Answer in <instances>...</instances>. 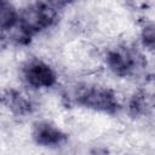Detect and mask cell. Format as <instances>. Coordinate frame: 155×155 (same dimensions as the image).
<instances>
[{
    "label": "cell",
    "instance_id": "6da1fadb",
    "mask_svg": "<svg viewBox=\"0 0 155 155\" xmlns=\"http://www.w3.org/2000/svg\"><path fill=\"white\" fill-rule=\"evenodd\" d=\"M61 4L36 1L27 5L19 11L18 36L19 42H28L34 34H38L51 27L58 18Z\"/></svg>",
    "mask_w": 155,
    "mask_h": 155
},
{
    "label": "cell",
    "instance_id": "7a4b0ae2",
    "mask_svg": "<svg viewBox=\"0 0 155 155\" xmlns=\"http://www.w3.org/2000/svg\"><path fill=\"white\" fill-rule=\"evenodd\" d=\"M79 105L102 113H116L120 108L115 92L108 87L102 86H86L79 90L75 96Z\"/></svg>",
    "mask_w": 155,
    "mask_h": 155
},
{
    "label": "cell",
    "instance_id": "3957f363",
    "mask_svg": "<svg viewBox=\"0 0 155 155\" xmlns=\"http://www.w3.org/2000/svg\"><path fill=\"white\" fill-rule=\"evenodd\" d=\"M105 64L115 75L126 78L134 73L137 57L134 52L126 46H114L105 52Z\"/></svg>",
    "mask_w": 155,
    "mask_h": 155
},
{
    "label": "cell",
    "instance_id": "277c9868",
    "mask_svg": "<svg viewBox=\"0 0 155 155\" xmlns=\"http://www.w3.org/2000/svg\"><path fill=\"white\" fill-rule=\"evenodd\" d=\"M22 73L25 82L34 88H48L57 81V75L51 65L40 59L28 61L24 64Z\"/></svg>",
    "mask_w": 155,
    "mask_h": 155
},
{
    "label": "cell",
    "instance_id": "5b68a950",
    "mask_svg": "<svg viewBox=\"0 0 155 155\" xmlns=\"http://www.w3.org/2000/svg\"><path fill=\"white\" fill-rule=\"evenodd\" d=\"M33 140L40 147L54 148L67 140V134L48 121H36L31 130Z\"/></svg>",
    "mask_w": 155,
    "mask_h": 155
},
{
    "label": "cell",
    "instance_id": "8992f818",
    "mask_svg": "<svg viewBox=\"0 0 155 155\" xmlns=\"http://www.w3.org/2000/svg\"><path fill=\"white\" fill-rule=\"evenodd\" d=\"M0 103L8 108L16 115H27L33 110L30 99L21 91L13 88L6 90L0 94Z\"/></svg>",
    "mask_w": 155,
    "mask_h": 155
},
{
    "label": "cell",
    "instance_id": "52a82bcc",
    "mask_svg": "<svg viewBox=\"0 0 155 155\" xmlns=\"http://www.w3.org/2000/svg\"><path fill=\"white\" fill-rule=\"evenodd\" d=\"M19 11L17 7L5 0H0V30L6 31L18 25Z\"/></svg>",
    "mask_w": 155,
    "mask_h": 155
},
{
    "label": "cell",
    "instance_id": "ba28073f",
    "mask_svg": "<svg viewBox=\"0 0 155 155\" xmlns=\"http://www.w3.org/2000/svg\"><path fill=\"white\" fill-rule=\"evenodd\" d=\"M151 108V97L147 91H138L128 101V114L133 117L144 116Z\"/></svg>",
    "mask_w": 155,
    "mask_h": 155
},
{
    "label": "cell",
    "instance_id": "9c48e42d",
    "mask_svg": "<svg viewBox=\"0 0 155 155\" xmlns=\"http://www.w3.org/2000/svg\"><path fill=\"white\" fill-rule=\"evenodd\" d=\"M140 40H142V44L144 45V47H147L150 51L154 50L155 33H154V24L153 23H148L143 27V29L140 31Z\"/></svg>",
    "mask_w": 155,
    "mask_h": 155
}]
</instances>
